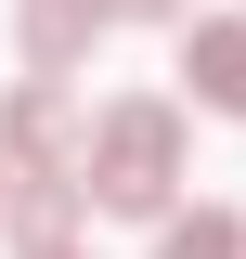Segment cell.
<instances>
[{"instance_id":"1","label":"cell","mask_w":246,"mask_h":259,"mask_svg":"<svg viewBox=\"0 0 246 259\" xmlns=\"http://www.w3.org/2000/svg\"><path fill=\"white\" fill-rule=\"evenodd\" d=\"M78 194H104L117 221H169V194H182V104H104L91 130H78Z\"/></svg>"},{"instance_id":"2","label":"cell","mask_w":246,"mask_h":259,"mask_svg":"<svg viewBox=\"0 0 246 259\" xmlns=\"http://www.w3.org/2000/svg\"><path fill=\"white\" fill-rule=\"evenodd\" d=\"M0 182H78V104H65V78H26L0 104Z\"/></svg>"},{"instance_id":"3","label":"cell","mask_w":246,"mask_h":259,"mask_svg":"<svg viewBox=\"0 0 246 259\" xmlns=\"http://www.w3.org/2000/svg\"><path fill=\"white\" fill-rule=\"evenodd\" d=\"M13 39H26V78H78L91 39H104V0H26Z\"/></svg>"},{"instance_id":"4","label":"cell","mask_w":246,"mask_h":259,"mask_svg":"<svg viewBox=\"0 0 246 259\" xmlns=\"http://www.w3.org/2000/svg\"><path fill=\"white\" fill-rule=\"evenodd\" d=\"M182 78L208 117H246V13H208V26H182Z\"/></svg>"},{"instance_id":"5","label":"cell","mask_w":246,"mask_h":259,"mask_svg":"<svg viewBox=\"0 0 246 259\" xmlns=\"http://www.w3.org/2000/svg\"><path fill=\"white\" fill-rule=\"evenodd\" d=\"M78 207H91L78 182H0V221H13V246H78Z\"/></svg>"},{"instance_id":"6","label":"cell","mask_w":246,"mask_h":259,"mask_svg":"<svg viewBox=\"0 0 246 259\" xmlns=\"http://www.w3.org/2000/svg\"><path fill=\"white\" fill-rule=\"evenodd\" d=\"M155 259H246V221L233 207H169L155 221Z\"/></svg>"},{"instance_id":"7","label":"cell","mask_w":246,"mask_h":259,"mask_svg":"<svg viewBox=\"0 0 246 259\" xmlns=\"http://www.w3.org/2000/svg\"><path fill=\"white\" fill-rule=\"evenodd\" d=\"M104 26H182V0H104Z\"/></svg>"},{"instance_id":"8","label":"cell","mask_w":246,"mask_h":259,"mask_svg":"<svg viewBox=\"0 0 246 259\" xmlns=\"http://www.w3.org/2000/svg\"><path fill=\"white\" fill-rule=\"evenodd\" d=\"M26 259H78V246H26Z\"/></svg>"}]
</instances>
